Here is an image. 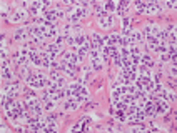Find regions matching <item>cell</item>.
<instances>
[{
    "instance_id": "44dd1931",
    "label": "cell",
    "mask_w": 177,
    "mask_h": 133,
    "mask_svg": "<svg viewBox=\"0 0 177 133\" xmlns=\"http://www.w3.org/2000/svg\"><path fill=\"white\" fill-rule=\"evenodd\" d=\"M72 33H75V37H77V35H82V27H80L79 23L72 25Z\"/></svg>"
},
{
    "instance_id": "7a4b0ae2",
    "label": "cell",
    "mask_w": 177,
    "mask_h": 133,
    "mask_svg": "<svg viewBox=\"0 0 177 133\" xmlns=\"http://www.w3.org/2000/svg\"><path fill=\"white\" fill-rule=\"evenodd\" d=\"M90 58H92V66H94L95 70H100L102 68V53L99 50H95V48H92L90 50Z\"/></svg>"
},
{
    "instance_id": "7402d4cb",
    "label": "cell",
    "mask_w": 177,
    "mask_h": 133,
    "mask_svg": "<svg viewBox=\"0 0 177 133\" xmlns=\"http://www.w3.org/2000/svg\"><path fill=\"white\" fill-rule=\"evenodd\" d=\"M87 52H88V50H87L85 47H80L79 50H77V55H79V58H80V60H82V58L87 55Z\"/></svg>"
},
{
    "instance_id": "d6986e66",
    "label": "cell",
    "mask_w": 177,
    "mask_h": 133,
    "mask_svg": "<svg viewBox=\"0 0 177 133\" xmlns=\"http://www.w3.org/2000/svg\"><path fill=\"white\" fill-rule=\"evenodd\" d=\"M146 5H147V3H144V2H135L137 12H139V13H146Z\"/></svg>"
},
{
    "instance_id": "603a6c76",
    "label": "cell",
    "mask_w": 177,
    "mask_h": 133,
    "mask_svg": "<svg viewBox=\"0 0 177 133\" xmlns=\"http://www.w3.org/2000/svg\"><path fill=\"white\" fill-rule=\"evenodd\" d=\"M130 33H132V27H124V29H122V35H124V37H127V38H129L130 37Z\"/></svg>"
},
{
    "instance_id": "4fadbf2b",
    "label": "cell",
    "mask_w": 177,
    "mask_h": 133,
    "mask_svg": "<svg viewBox=\"0 0 177 133\" xmlns=\"http://www.w3.org/2000/svg\"><path fill=\"white\" fill-rule=\"evenodd\" d=\"M22 19H25V12H22V10L15 12L12 17H10V20H12V22H19V20H22Z\"/></svg>"
},
{
    "instance_id": "6da1fadb",
    "label": "cell",
    "mask_w": 177,
    "mask_h": 133,
    "mask_svg": "<svg viewBox=\"0 0 177 133\" xmlns=\"http://www.w3.org/2000/svg\"><path fill=\"white\" fill-rule=\"evenodd\" d=\"M25 80H27V83H29L32 88H40V87H47V83L50 82V80H49L42 72H35V73H32V75H27V77H25Z\"/></svg>"
},
{
    "instance_id": "3957f363",
    "label": "cell",
    "mask_w": 177,
    "mask_h": 133,
    "mask_svg": "<svg viewBox=\"0 0 177 133\" xmlns=\"http://www.w3.org/2000/svg\"><path fill=\"white\" fill-rule=\"evenodd\" d=\"M146 13L147 15H159V13H162V7L157 2H149L146 5Z\"/></svg>"
},
{
    "instance_id": "ac0fdd59",
    "label": "cell",
    "mask_w": 177,
    "mask_h": 133,
    "mask_svg": "<svg viewBox=\"0 0 177 133\" xmlns=\"http://www.w3.org/2000/svg\"><path fill=\"white\" fill-rule=\"evenodd\" d=\"M54 107H55V100H47V101H45V105H44V108L47 111H52V110H54Z\"/></svg>"
},
{
    "instance_id": "d4e9b609",
    "label": "cell",
    "mask_w": 177,
    "mask_h": 133,
    "mask_svg": "<svg viewBox=\"0 0 177 133\" xmlns=\"http://www.w3.org/2000/svg\"><path fill=\"white\" fill-rule=\"evenodd\" d=\"M63 40H65V37H63V35H59V37L55 38V45L62 48V43H63Z\"/></svg>"
},
{
    "instance_id": "484cf974",
    "label": "cell",
    "mask_w": 177,
    "mask_h": 133,
    "mask_svg": "<svg viewBox=\"0 0 177 133\" xmlns=\"http://www.w3.org/2000/svg\"><path fill=\"white\" fill-rule=\"evenodd\" d=\"M65 40H67V43H69V45H72V47H74V45H75V37H74V35H70V37H67Z\"/></svg>"
},
{
    "instance_id": "30bf717a",
    "label": "cell",
    "mask_w": 177,
    "mask_h": 133,
    "mask_svg": "<svg viewBox=\"0 0 177 133\" xmlns=\"http://www.w3.org/2000/svg\"><path fill=\"white\" fill-rule=\"evenodd\" d=\"M27 35H29V32H25L23 29H19L15 32V40H19V42H25L27 40Z\"/></svg>"
},
{
    "instance_id": "f546056e",
    "label": "cell",
    "mask_w": 177,
    "mask_h": 133,
    "mask_svg": "<svg viewBox=\"0 0 177 133\" xmlns=\"http://www.w3.org/2000/svg\"><path fill=\"white\" fill-rule=\"evenodd\" d=\"M165 7H171V9H175V3H174V2H167V3H165Z\"/></svg>"
},
{
    "instance_id": "9a60e30c",
    "label": "cell",
    "mask_w": 177,
    "mask_h": 133,
    "mask_svg": "<svg viewBox=\"0 0 177 133\" xmlns=\"http://www.w3.org/2000/svg\"><path fill=\"white\" fill-rule=\"evenodd\" d=\"M115 118L119 121H127V113L124 110H115Z\"/></svg>"
},
{
    "instance_id": "8992f818",
    "label": "cell",
    "mask_w": 177,
    "mask_h": 133,
    "mask_svg": "<svg viewBox=\"0 0 177 133\" xmlns=\"http://www.w3.org/2000/svg\"><path fill=\"white\" fill-rule=\"evenodd\" d=\"M47 25V29H45V33H44V38H57V25L55 23H45Z\"/></svg>"
},
{
    "instance_id": "ffe728a7",
    "label": "cell",
    "mask_w": 177,
    "mask_h": 133,
    "mask_svg": "<svg viewBox=\"0 0 177 133\" xmlns=\"http://www.w3.org/2000/svg\"><path fill=\"white\" fill-rule=\"evenodd\" d=\"M2 78L3 80H10V78H12V73H10L9 68H2Z\"/></svg>"
},
{
    "instance_id": "2e32d148",
    "label": "cell",
    "mask_w": 177,
    "mask_h": 133,
    "mask_svg": "<svg viewBox=\"0 0 177 133\" xmlns=\"http://www.w3.org/2000/svg\"><path fill=\"white\" fill-rule=\"evenodd\" d=\"M70 33H72V25H70V23L63 25V27H62V35L67 38V37H70Z\"/></svg>"
},
{
    "instance_id": "cb8c5ba5",
    "label": "cell",
    "mask_w": 177,
    "mask_h": 133,
    "mask_svg": "<svg viewBox=\"0 0 177 133\" xmlns=\"http://www.w3.org/2000/svg\"><path fill=\"white\" fill-rule=\"evenodd\" d=\"M112 10H115V3L114 2H107L105 3V12H112Z\"/></svg>"
},
{
    "instance_id": "4316f807",
    "label": "cell",
    "mask_w": 177,
    "mask_h": 133,
    "mask_svg": "<svg viewBox=\"0 0 177 133\" xmlns=\"http://www.w3.org/2000/svg\"><path fill=\"white\" fill-rule=\"evenodd\" d=\"M122 25H124V27H129V25H130V19H129V17H124Z\"/></svg>"
},
{
    "instance_id": "ba28073f",
    "label": "cell",
    "mask_w": 177,
    "mask_h": 133,
    "mask_svg": "<svg viewBox=\"0 0 177 133\" xmlns=\"http://www.w3.org/2000/svg\"><path fill=\"white\" fill-rule=\"evenodd\" d=\"M63 108H65V111H74V110L79 108V101H77L75 98H70V100H67L65 103H63Z\"/></svg>"
},
{
    "instance_id": "83f0119b",
    "label": "cell",
    "mask_w": 177,
    "mask_h": 133,
    "mask_svg": "<svg viewBox=\"0 0 177 133\" xmlns=\"http://www.w3.org/2000/svg\"><path fill=\"white\" fill-rule=\"evenodd\" d=\"M77 130H82V123H77L72 127V131H77Z\"/></svg>"
},
{
    "instance_id": "5b68a950",
    "label": "cell",
    "mask_w": 177,
    "mask_h": 133,
    "mask_svg": "<svg viewBox=\"0 0 177 133\" xmlns=\"http://www.w3.org/2000/svg\"><path fill=\"white\" fill-rule=\"evenodd\" d=\"M20 90V82H13V83H10L9 87H5V90H3V95H7V97H13L17 92Z\"/></svg>"
},
{
    "instance_id": "e0dca14e",
    "label": "cell",
    "mask_w": 177,
    "mask_h": 133,
    "mask_svg": "<svg viewBox=\"0 0 177 133\" xmlns=\"http://www.w3.org/2000/svg\"><path fill=\"white\" fill-rule=\"evenodd\" d=\"M88 40L87 37H84V35H77L75 37V45H79V47H82L84 43H85V42Z\"/></svg>"
},
{
    "instance_id": "8fae6325",
    "label": "cell",
    "mask_w": 177,
    "mask_h": 133,
    "mask_svg": "<svg viewBox=\"0 0 177 133\" xmlns=\"http://www.w3.org/2000/svg\"><path fill=\"white\" fill-rule=\"evenodd\" d=\"M129 40H130V43H134V42H142L144 35H142V32H132L130 37H129Z\"/></svg>"
},
{
    "instance_id": "7c38bea8",
    "label": "cell",
    "mask_w": 177,
    "mask_h": 133,
    "mask_svg": "<svg viewBox=\"0 0 177 133\" xmlns=\"http://www.w3.org/2000/svg\"><path fill=\"white\" fill-rule=\"evenodd\" d=\"M140 63L146 65V66H154V60H152L149 55H142V57H140Z\"/></svg>"
},
{
    "instance_id": "277c9868",
    "label": "cell",
    "mask_w": 177,
    "mask_h": 133,
    "mask_svg": "<svg viewBox=\"0 0 177 133\" xmlns=\"http://www.w3.org/2000/svg\"><path fill=\"white\" fill-rule=\"evenodd\" d=\"M99 25H100L102 29H110V27L114 25V17H112L110 13H107V15H104V17H99Z\"/></svg>"
},
{
    "instance_id": "9c48e42d",
    "label": "cell",
    "mask_w": 177,
    "mask_h": 133,
    "mask_svg": "<svg viewBox=\"0 0 177 133\" xmlns=\"http://www.w3.org/2000/svg\"><path fill=\"white\" fill-rule=\"evenodd\" d=\"M147 47H149V50H152V52H154L155 50V48H157L159 47V43H161V42H159L157 40V37H147Z\"/></svg>"
},
{
    "instance_id": "5bb4252c",
    "label": "cell",
    "mask_w": 177,
    "mask_h": 133,
    "mask_svg": "<svg viewBox=\"0 0 177 133\" xmlns=\"http://www.w3.org/2000/svg\"><path fill=\"white\" fill-rule=\"evenodd\" d=\"M74 15H75L77 19H82V17H85V15H87V9H85V7H77V9H75V13H74Z\"/></svg>"
},
{
    "instance_id": "f1b7e54d",
    "label": "cell",
    "mask_w": 177,
    "mask_h": 133,
    "mask_svg": "<svg viewBox=\"0 0 177 133\" xmlns=\"http://www.w3.org/2000/svg\"><path fill=\"white\" fill-rule=\"evenodd\" d=\"M171 77H172V78H175V65L171 68Z\"/></svg>"
},
{
    "instance_id": "52a82bcc",
    "label": "cell",
    "mask_w": 177,
    "mask_h": 133,
    "mask_svg": "<svg viewBox=\"0 0 177 133\" xmlns=\"http://www.w3.org/2000/svg\"><path fill=\"white\" fill-rule=\"evenodd\" d=\"M150 80H152V78H150L149 75H137V78H135V85H137V88L142 90L144 87H146L147 83L150 82Z\"/></svg>"
}]
</instances>
